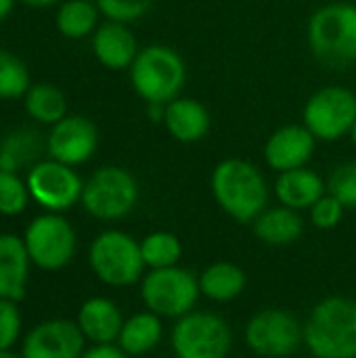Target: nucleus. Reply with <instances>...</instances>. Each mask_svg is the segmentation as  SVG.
Here are the masks:
<instances>
[{
    "instance_id": "obj_1",
    "label": "nucleus",
    "mask_w": 356,
    "mask_h": 358,
    "mask_svg": "<svg viewBox=\"0 0 356 358\" xmlns=\"http://www.w3.org/2000/svg\"><path fill=\"white\" fill-rule=\"evenodd\" d=\"M210 189L220 210L243 224L254 222L269 208L266 178L248 159H222L212 172Z\"/></svg>"
},
{
    "instance_id": "obj_2",
    "label": "nucleus",
    "mask_w": 356,
    "mask_h": 358,
    "mask_svg": "<svg viewBox=\"0 0 356 358\" xmlns=\"http://www.w3.org/2000/svg\"><path fill=\"white\" fill-rule=\"evenodd\" d=\"M304 346L315 358H356V300L319 302L304 323Z\"/></svg>"
},
{
    "instance_id": "obj_3",
    "label": "nucleus",
    "mask_w": 356,
    "mask_h": 358,
    "mask_svg": "<svg viewBox=\"0 0 356 358\" xmlns=\"http://www.w3.org/2000/svg\"><path fill=\"white\" fill-rule=\"evenodd\" d=\"M308 46L315 59L332 69L356 61V4L332 2L317 8L308 21Z\"/></svg>"
},
{
    "instance_id": "obj_4",
    "label": "nucleus",
    "mask_w": 356,
    "mask_h": 358,
    "mask_svg": "<svg viewBox=\"0 0 356 358\" xmlns=\"http://www.w3.org/2000/svg\"><path fill=\"white\" fill-rule=\"evenodd\" d=\"M130 82L143 101L168 105L178 99L185 88L187 65L174 48L151 44L141 48L130 65Z\"/></svg>"
},
{
    "instance_id": "obj_5",
    "label": "nucleus",
    "mask_w": 356,
    "mask_h": 358,
    "mask_svg": "<svg viewBox=\"0 0 356 358\" xmlns=\"http://www.w3.org/2000/svg\"><path fill=\"white\" fill-rule=\"evenodd\" d=\"M88 262L92 273L111 287H128L143 279L145 260L141 243L122 231H103L90 245Z\"/></svg>"
},
{
    "instance_id": "obj_6",
    "label": "nucleus",
    "mask_w": 356,
    "mask_h": 358,
    "mask_svg": "<svg viewBox=\"0 0 356 358\" xmlns=\"http://www.w3.org/2000/svg\"><path fill=\"white\" fill-rule=\"evenodd\" d=\"M80 201L84 210L99 220H120L136 208L138 182L120 166H103L84 182Z\"/></svg>"
},
{
    "instance_id": "obj_7",
    "label": "nucleus",
    "mask_w": 356,
    "mask_h": 358,
    "mask_svg": "<svg viewBox=\"0 0 356 358\" xmlns=\"http://www.w3.org/2000/svg\"><path fill=\"white\" fill-rule=\"evenodd\" d=\"M199 279L180 266L157 268L143 277L141 298L153 315L162 319H180L189 315L199 300Z\"/></svg>"
},
{
    "instance_id": "obj_8",
    "label": "nucleus",
    "mask_w": 356,
    "mask_h": 358,
    "mask_svg": "<svg viewBox=\"0 0 356 358\" xmlns=\"http://www.w3.org/2000/svg\"><path fill=\"white\" fill-rule=\"evenodd\" d=\"M170 344L176 358H227L233 334L222 317L191 310L176 321Z\"/></svg>"
},
{
    "instance_id": "obj_9",
    "label": "nucleus",
    "mask_w": 356,
    "mask_h": 358,
    "mask_svg": "<svg viewBox=\"0 0 356 358\" xmlns=\"http://www.w3.org/2000/svg\"><path fill=\"white\" fill-rule=\"evenodd\" d=\"M243 340L258 357H292L304 344V325L287 310L266 308L248 321Z\"/></svg>"
},
{
    "instance_id": "obj_10",
    "label": "nucleus",
    "mask_w": 356,
    "mask_h": 358,
    "mask_svg": "<svg viewBox=\"0 0 356 358\" xmlns=\"http://www.w3.org/2000/svg\"><path fill=\"white\" fill-rule=\"evenodd\" d=\"M29 260L42 271L65 268L76 254V231L61 214L36 216L23 235Z\"/></svg>"
},
{
    "instance_id": "obj_11",
    "label": "nucleus",
    "mask_w": 356,
    "mask_h": 358,
    "mask_svg": "<svg viewBox=\"0 0 356 358\" xmlns=\"http://www.w3.org/2000/svg\"><path fill=\"white\" fill-rule=\"evenodd\" d=\"M356 122V94L344 86H325L304 105V126L317 141L334 143L350 134Z\"/></svg>"
},
{
    "instance_id": "obj_12",
    "label": "nucleus",
    "mask_w": 356,
    "mask_h": 358,
    "mask_svg": "<svg viewBox=\"0 0 356 358\" xmlns=\"http://www.w3.org/2000/svg\"><path fill=\"white\" fill-rule=\"evenodd\" d=\"M27 189L38 206L59 214L82 199L84 182L71 166L44 159L29 168Z\"/></svg>"
},
{
    "instance_id": "obj_13",
    "label": "nucleus",
    "mask_w": 356,
    "mask_h": 358,
    "mask_svg": "<svg viewBox=\"0 0 356 358\" xmlns=\"http://www.w3.org/2000/svg\"><path fill=\"white\" fill-rule=\"evenodd\" d=\"M99 147V130L84 115H65L52 126L46 136V151L50 159L65 166H80L88 162Z\"/></svg>"
},
{
    "instance_id": "obj_14",
    "label": "nucleus",
    "mask_w": 356,
    "mask_h": 358,
    "mask_svg": "<svg viewBox=\"0 0 356 358\" xmlns=\"http://www.w3.org/2000/svg\"><path fill=\"white\" fill-rule=\"evenodd\" d=\"M84 334L78 323L67 319H52L36 325L23 340V358H82Z\"/></svg>"
},
{
    "instance_id": "obj_15",
    "label": "nucleus",
    "mask_w": 356,
    "mask_h": 358,
    "mask_svg": "<svg viewBox=\"0 0 356 358\" xmlns=\"http://www.w3.org/2000/svg\"><path fill=\"white\" fill-rule=\"evenodd\" d=\"M317 147V138L302 124H290L275 130L264 145V159L271 170L287 172L296 168H304Z\"/></svg>"
},
{
    "instance_id": "obj_16",
    "label": "nucleus",
    "mask_w": 356,
    "mask_h": 358,
    "mask_svg": "<svg viewBox=\"0 0 356 358\" xmlns=\"http://www.w3.org/2000/svg\"><path fill=\"white\" fill-rule=\"evenodd\" d=\"M138 50V42L126 23L107 21L92 34V52L97 61L107 69H130Z\"/></svg>"
},
{
    "instance_id": "obj_17",
    "label": "nucleus",
    "mask_w": 356,
    "mask_h": 358,
    "mask_svg": "<svg viewBox=\"0 0 356 358\" xmlns=\"http://www.w3.org/2000/svg\"><path fill=\"white\" fill-rule=\"evenodd\" d=\"M29 254L17 235H0V300L21 302L29 275Z\"/></svg>"
},
{
    "instance_id": "obj_18",
    "label": "nucleus",
    "mask_w": 356,
    "mask_h": 358,
    "mask_svg": "<svg viewBox=\"0 0 356 358\" xmlns=\"http://www.w3.org/2000/svg\"><path fill=\"white\" fill-rule=\"evenodd\" d=\"M162 124L178 143H197L208 136L212 120L208 109L197 99L178 96L166 105Z\"/></svg>"
},
{
    "instance_id": "obj_19",
    "label": "nucleus",
    "mask_w": 356,
    "mask_h": 358,
    "mask_svg": "<svg viewBox=\"0 0 356 358\" xmlns=\"http://www.w3.org/2000/svg\"><path fill=\"white\" fill-rule=\"evenodd\" d=\"M76 323L92 344H113L122 334L124 317L115 302L107 298H90L78 310Z\"/></svg>"
},
{
    "instance_id": "obj_20",
    "label": "nucleus",
    "mask_w": 356,
    "mask_h": 358,
    "mask_svg": "<svg viewBox=\"0 0 356 358\" xmlns=\"http://www.w3.org/2000/svg\"><path fill=\"white\" fill-rule=\"evenodd\" d=\"M327 191L323 178L311 168H296L281 172L275 180V195L281 206L292 208L296 212L311 210Z\"/></svg>"
},
{
    "instance_id": "obj_21",
    "label": "nucleus",
    "mask_w": 356,
    "mask_h": 358,
    "mask_svg": "<svg viewBox=\"0 0 356 358\" xmlns=\"http://www.w3.org/2000/svg\"><path fill=\"white\" fill-rule=\"evenodd\" d=\"M46 149V138L40 130L29 126H19L6 132L0 141V170L19 172L38 164L42 151Z\"/></svg>"
},
{
    "instance_id": "obj_22",
    "label": "nucleus",
    "mask_w": 356,
    "mask_h": 358,
    "mask_svg": "<svg viewBox=\"0 0 356 358\" xmlns=\"http://www.w3.org/2000/svg\"><path fill=\"white\" fill-rule=\"evenodd\" d=\"M252 224H254V235L271 248L292 245L304 233V220L300 212L285 206L266 208Z\"/></svg>"
},
{
    "instance_id": "obj_23",
    "label": "nucleus",
    "mask_w": 356,
    "mask_h": 358,
    "mask_svg": "<svg viewBox=\"0 0 356 358\" xmlns=\"http://www.w3.org/2000/svg\"><path fill=\"white\" fill-rule=\"evenodd\" d=\"M162 336H164L162 317L147 310L124 321L122 334L118 338V346L128 357H141L155 350L157 344L162 342Z\"/></svg>"
},
{
    "instance_id": "obj_24",
    "label": "nucleus",
    "mask_w": 356,
    "mask_h": 358,
    "mask_svg": "<svg viewBox=\"0 0 356 358\" xmlns=\"http://www.w3.org/2000/svg\"><path fill=\"white\" fill-rule=\"evenodd\" d=\"M199 292L212 302H231L245 289V273L233 262H214L199 277Z\"/></svg>"
},
{
    "instance_id": "obj_25",
    "label": "nucleus",
    "mask_w": 356,
    "mask_h": 358,
    "mask_svg": "<svg viewBox=\"0 0 356 358\" xmlns=\"http://www.w3.org/2000/svg\"><path fill=\"white\" fill-rule=\"evenodd\" d=\"M23 105H25V111L29 117H34L40 124H48V126H55L57 122H61L67 115L65 94L61 92V88H57L55 84H48V82L31 84L23 96Z\"/></svg>"
},
{
    "instance_id": "obj_26",
    "label": "nucleus",
    "mask_w": 356,
    "mask_h": 358,
    "mask_svg": "<svg viewBox=\"0 0 356 358\" xmlns=\"http://www.w3.org/2000/svg\"><path fill=\"white\" fill-rule=\"evenodd\" d=\"M99 6L90 0H65L55 17V25L61 36L69 40H80L97 29Z\"/></svg>"
},
{
    "instance_id": "obj_27",
    "label": "nucleus",
    "mask_w": 356,
    "mask_h": 358,
    "mask_svg": "<svg viewBox=\"0 0 356 358\" xmlns=\"http://www.w3.org/2000/svg\"><path fill=\"white\" fill-rule=\"evenodd\" d=\"M141 254H143L145 266H149L151 271L172 268V266H178L183 258V243L176 235L168 231H155V233H149L141 241Z\"/></svg>"
},
{
    "instance_id": "obj_28",
    "label": "nucleus",
    "mask_w": 356,
    "mask_h": 358,
    "mask_svg": "<svg viewBox=\"0 0 356 358\" xmlns=\"http://www.w3.org/2000/svg\"><path fill=\"white\" fill-rule=\"evenodd\" d=\"M29 86L27 65L13 52L0 48V99H21Z\"/></svg>"
},
{
    "instance_id": "obj_29",
    "label": "nucleus",
    "mask_w": 356,
    "mask_h": 358,
    "mask_svg": "<svg viewBox=\"0 0 356 358\" xmlns=\"http://www.w3.org/2000/svg\"><path fill=\"white\" fill-rule=\"evenodd\" d=\"M27 182H23L15 172L0 170V214L2 216H19L29 201Z\"/></svg>"
},
{
    "instance_id": "obj_30",
    "label": "nucleus",
    "mask_w": 356,
    "mask_h": 358,
    "mask_svg": "<svg viewBox=\"0 0 356 358\" xmlns=\"http://www.w3.org/2000/svg\"><path fill=\"white\" fill-rule=\"evenodd\" d=\"M327 193L334 195L346 210L356 208V159L340 164L329 180H327Z\"/></svg>"
},
{
    "instance_id": "obj_31",
    "label": "nucleus",
    "mask_w": 356,
    "mask_h": 358,
    "mask_svg": "<svg viewBox=\"0 0 356 358\" xmlns=\"http://www.w3.org/2000/svg\"><path fill=\"white\" fill-rule=\"evenodd\" d=\"M97 6L109 21L132 23L149 13L153 0H97Z\"/></svg>"
},
{
    "instance_id": "obj_32",
    "label": "nucleus",
    "mask_w": 356,
    "mask_h": 358,
    "mask_svg": "<svg viewBox=\"0 0 356 358\" xmlns=\"http://www.w3.org/2000/svg\"><path fill=\"white\" fill-rule=\"evenodd\" d=\"M344 206L329 193H325L313 208H311V222L313 227L321 229V231H332L336 229L342 218H344Z\"/></svg>"
},
{
    "instance_id": "obj_33",
    "label": "nucleus",
    "mask_w": 356,
    "mask_h": 358,
    "mask_svg": "<svg viewBox=\"0 0 356 358\" xmlns=\"http://www.w3.org/2000/svg\"><path fill=\"white\" fill-rule=\"evenodd\" d=\"M21 334V313L17 302L0 300V350H10Z\"/></svg>"
},
{
    "instance_id": "obj_34",
    "label": "nucleus",
    "mask_w": 356,
    "mask_h": 358,
    "mask_svg": "<svg viewBox=\"0 0 356 358\" xmlns=\"http://www.w3.org/2000/svg\"><path fill=\"white\" fill-rule=\"evenodd\" d=\"M82 358H128V355L113 344H94L90 350H86Z\"/></svg>"
},
{
    "instance_id": "obj_35",
    "label": "nucleus",
    "mask_w": 356,
    "mask_h": 358,
    "mask_svg": "<svg viewBox=\"0 0 356 358\" xmlns=\"http://www.w3.org/2000/svg\"><path fill=\"white\" fill-rule=\"evenodd\" d=\"M13 8H15V0H0V23L10 17Z\"/></svg>"
},
{
    "instance_id": "obj_36",
    "label": "nucleus",
    "mask_w": 356,
    "mask_h": 358,
    "mask_svg": "<svg viewBox=\"0 0 356 358\" xmlns=\"http://www.w3.org/2000/svg\"><path fill=\"white\" fill-rule=\"evenodd\" d=\"M23 4H27V6H34V8H44V6H52V4H57L59 0H21Z\"/></svg>"
},
{
    "instance_id": "obj_37",
    "label": "nucleus",
    "mask_w": 356,
    "mask_h": 358,
    "mask_svg": "<svg viewBox=\"0 0 356 358\" xmlns=\"http://www.w3.org/2000/svg\"><path fill=\"white\" fill-rule=\"evenodd\" d=\"M0 358H23V357H19V355H13L10 350H0Z\"/></svg>"
},
{
    "instance_id": "obj_38",
    "label": "nucleus",
    "mask_w": 356,
    "mask_h": 358,
    "mask_svg": "<svg viewBox=\"0 0 356 358\" xmlns=\"http://www.w3.org/2000/svg\"><path fill=\"white\" fill-rule=\"evenodd\" d=\"M348 136L353 138V143H355V145H356V122H355V126L350 128V134H348Z\"/></svg>"
}]
</instances>
